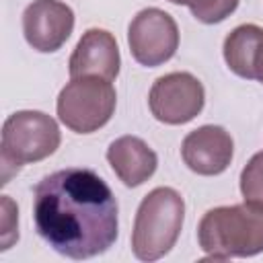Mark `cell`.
Masks as SVG:
<instances>
[{"mask_svg":"<svg viewBox=\"0 0 263 263\" xmlns=\"http://www.w3.org/2000/svg\"><path fill=\"white\" fill-rule=\"evenodd\" d=\"M203 86L189 72H171L160 76L148 95L152 115L168 125L191 121L203 109Z\"/></svg>","mask_w":263,"mask_h":263,"instance_id":"7","label":"cell"},{"mask_svg":"<svg viewBox=\"0 0 263 263\" xmlns=\"http://www.w3.org/2000/svg\"><path fill=\"white\" fill-rule=\"evenodd\" d=\"M127 43L138 64L148 68L160 66L168 62L179 47L177 23L160 8H144L129 23Z\"/></svg>","mask_w":263,"mask_h":263,"instance_id":"6","label":"cell"},{"mask_svg":"<svg viewBox=\"0 0 263 263\" xmlns=\"http://www.w3.org/2000/svg\"><path fill=\"white\" fill-rule=\"evenodd\" d=\"M117 95L111 80L97 76L72 78L58 97L60 121L76 134H92L103 127L115 111Z\"/></svg>","mask_w":263,"mask_h":263,"instance_id":"5","label":"cell"},{"mask_svg":"<svg viewBox=\"0 0 263 263\" xmlns=\"http://www.w3.org/2000/svg\"><path fill=\"white\" fill-rule=\"evenodd\" d=\"M60 127L43 111H16L6 117L0 140L2 185L18 173L23 164L51 156L60 146Z\"/></svg>","mask_w":263,"mask_h":263,"instance_id":"4","label":"cell"},{"mask_svg":"<svg viewBox=\"0 0 263 263\" xmlns=\"http://www.w3.org/2000/svg\"><path fill=\"white\" fill-rule=\"evenodd\" d=\"M240 193L247 201L263 203V152H257L242 168Z\"/></svg>","mask_w":263,"mask_h":263,"instance_id":"14","label":"cell"},{"mask_svg":"<svg viewBox=\"0 0 263 263\" xmlns=\"http://www.w3.org/2000/svg\"><path fill=\"white\" fill-rule=\"evenodd\" d=\"M33 222L39 236L60 255L90 259L117 238V201L90 168H62L33 189Z\"/></svg>","mask_w":263,"mask_h":263,"instance_id":"1","label":"cell"},{"mask_svg":"<svg viewBox=\"0 0 263 263\" xmlns=\"http://www.w3.org/2000/svg\"><path fill=\"white\" fill-rule=\"evenodd\" d=\"M185 218V201L173 187L152 189L140 203L132 230V251L142 261L164 257L177 242Z\"/></svg>","mask_w":263,"mask_h":263,"instance_id":"3","label":"cell"},{"mask_svg":"<svg viewBox=\"0 0 263 263\" xmlns=\"http://www.w3.org/2000/svg\"><path fill=\"white\" fill-rule=\"evenodd\" d=\"M253 80H259L263 84V43L259 47L257 60H255V68H253Z\"/></svg>","mask_w":263,"mask_h":263,"instance_id":"16","label":"cell"},{"mask_svg":"<svg viewBox=\"0 0 263 263\" xmlns=\"http://www.w3.org/2000/svg\"><path fill=\"white\" fill-rule=\"evenodd\" d=\"M187 6L197 21L214 25L230 16L236 10L238 0H187Z\"/></svg>","mask_w":263,"mask_h":263,"instance_id":"13","label":"cell"},{"mask_svg":"<svg viewBox=\"0 0 263 263\" xmlns=\"http://www.w3.org/2000/svg\"><path fill=\"white\" fill-rule=\"evenodd\" d=\"M74 29V12L58 0H33L23 12V33L27 43L41 51H58Z\"/></svg>","mask_w":263,"mask_h":263,"instance_id":"8","label":"cell"},{"mask_svg":"<svg viewBox=\"0 0 263 263\" xmlns=\"http://www.w3.org/2000/svg\"><path fill=\"white\" fill-rule=\"evenodd\" d=\"M107 160L119 181L127 187H138L148 181L158 164L156 152L136 136H121L107 148Z\"/></svg>","mask_w":263,"mask_h":263,"instance_id":"11","label":"cell"},{"mask_svg":"<svg viewBox=\"0 0 263 263\" xmlns=\"http://www.w3.org/2000/svg\"><path fill=\"white\" fill-rule=\"evenodd\" d=\"M234 142L230 134L220 125H201L189 132L181 144V156L185 164L197 175H220L232 160Z\"/></svg>","mask_w":263,"mask_h":263,"instance_id":"9","label":"cell"},{"mask_svg":"<svg viewBox=\"0 0 263 263\" xmlns=\"http://www.w3.org/2000/svg\"><path fill=\"white\" fill-rule=\"evenodd\" d=\"M263 43V29L257 25H238L224 39V60L228 68L240 76L253 80V68Z\"/></svg>","mask_w":263,"mask_h":263,"instance_id":"12","label":"cell"},{"mask_svg":"<svg viewBox=\"0 0 263 263\" xmlns=\"http://www.w3.org/2000/svg\"><path fill=\"white\" fill-rule=\"evenodd\" d=\"M119 47L115 37L105 29H88L70 55V76H97L115 80L119 74Z\"/></svg>","mask_w":263,"mask_h":263,"instance_id":"10","label":"cell"},{"mask_svg":"<svg viewBox=\"0 0 263 263\" xmlns=\"http://www.w3.org/2000/svg\"><path fill=\"white\" fill-rule=\"evenodd\" d=\"M201 251L212 259L251 257L263 251V203L214 208L197 226Z\"/></svg>","mask_w":263,"mask_h":263,"instance_id":"2","label":"cell"},{"mask_svg":"<svg viewBox=\"0 0 263 263\" xmlns=\"http://www.w3.org/2000/svg\"><path fill=\"white\" fill-rule=\"evenodd\" d=\"M168 2H173V4H187V0H168Z\"/></svg>","mask_w":263,"mask_h":263,"instance_id":"17","label":"cell"},{"mask_svg":"<svg viewBox=\"0 0 263 263\" xmlns=\"http://www.w3.org/2000/svg\"><path fill=\"white\" fill-rule=\"evenodd\" d=\"M16 208L10 201L8 195H2V251H6L12 240L18 238V230H16Z\"/></svg>","mask_w":263,"mask_h":263,"instance_id":"15","label":"cell"}]
</instances>
